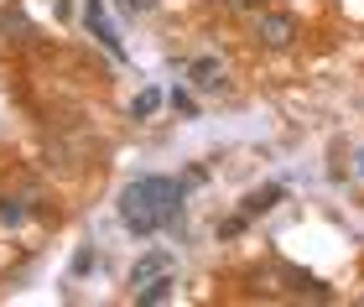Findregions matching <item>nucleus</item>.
<instances>
[{"mask_svg":"<svg viewBox=\"0 0 364 307\" xmlns=\"http://www.w3.org/2000/svg\"><path fill=\"white\" fill-rule=\"evenodd\" d=\"M182 203H188V193L177 177H136L120 193V224L130 235H156L182 214Z\"/></svg>","mask_w":364,"mask_h":307,"instance_id":"1","label":"nucleus"},{"mask_svg":"<svg viewBox=\"0 0 364 307\" xmlns=\"http://www.w3.org/2000/svg\"><path fill=\"white\" fill-rule=\"evenodd\" d=\"M84 21H89V31L99 37V47H105V53H114V58H125V47H120V37H114V26H109V11H105V0H89Z\"/></svg>","mask_w":364,"mask_h":307,"instance_id":"2","label":"nucleus"},{"mask_svg":"<svg viewBox=\"0 0 364 307\" xmlns=\"http://www.w3.org/2000/svg\"><path fill=\"white\" fill-rule=\"evenodd\" d=\"M255 37L266 42V47H291V37H296V21H291V16H260Z\"/></svg>","mask_w":364,"mask_h":307,"instance_id":"3","label":"nucleus"},{"mask_svg":"<svg viewBox=\"0 0 364 307\" xmlns=\"http://www.w3.org/2000/svg\"><path fill=\"white\" fill-rule=\"evenodd\" d=\"M193 84L203 89V94H219L224 89V63L219 58H198L193 63Z\"/></svg>","mask_w":364,"mask_h":307,"instance_id":"4","label":"nucleus"},{"mask_svg":"<svg viewBox=\"0 0 364 307\" xmlns=\"http://www.w3.org/2000/svg\"><path fill=\"white\" fill-rule=\"evenodd\" d=\"M281 198V188H266V193H250V203H245V219H250V214H260V208H271Z\"/></svg>","mask_w":364,"mask_h":307,"instance_id":"5","label":"nucleus"},{"mask_svg":"<svg viewBox=\"0 0 364 307\" xmlns=\"http://www.w3.org/2000/svg\"><path fill=\"white\" fill-rule=\"evenodd\" d=\"M156 104H161V89H146L130 109H136V120H146V115H156Z\"/></svg>","mask_w":364,"mask_h":307,"instance_id":"6","label":"nucleus"},{"mask_svg":"<svg viewBox=\"0 0 364 307\" xmlns=\"http://www.w3.org/2000/svg\"><path fill=\"white\" fill-rule=\"evenodd\" d=\"M26 219V208L16 203V198H0V224H21Z\"/></svg>","mask_w":364,"mask_h":307,"instance_id":"7","label":"nucleus"},{"mask_svg":"<svg viewBox=\"0 0 364 307\" xmlns=\"http://www.w3.org/2000/svg\"><path fill=\"white\" fill-rule=\"evenodd\" d=\"M172 104H177V109H182V115H198V104H193V99H188V94H182V89H177V94H172Z\"/></svg>","mask_w":364,"mask_h":307,"instance_id":"8","label":"nucleus"},{"mask_svg":"<svg viewBox=\"0 0 364 307\" xmlns=\"http://www.w3.org/2000/svg\"><path fill=\"white\" fill-rule=\"evenodd\" d=\"M224 6H255V0H224Z\"/></svg>","mask_w":364,"mask_h":307,"instance_id":"9","label":"nucleus"}]
</instances>
